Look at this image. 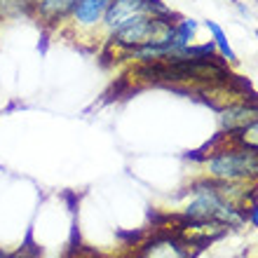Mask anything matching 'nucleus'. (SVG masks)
Listing matches in <instances>:
<instances>
[{
  "mask_svg": "<svg viewBox=\"0 0 258 258\" xmlns=\"http://www.w3.org/2000/svg\"><path fill=\"white\" fill-rule=\"evenodd\" d=\"M192 200L185 204L181 211V221H192V223H211L221 225L225 230L239 228L246 221L244 207L230 202L228 197L221 195L214 178H202L190 185Z\"/></svg>",
  "mask_w": 258,
  "mask_h": 258,
  "instance_id": "nucleus-1",
  "label": "nucleus"
},
{
  "mask_svg": "<svg viewBox=\"0 0 258 258\" xmlns=\"http://www.w3.org/2000/svg\"><path fill=\"white\" fill-rule=\"evenodd\" d=\"M178 14H160V17H136V19L127 21L122 28H117L115 33H110L106 40H103V47L110 49L113 54L127 56L129 52L141 47H148V45H164V42H171L174 38V21H176Z\"/></svg>",
  "mask_w": 258,
  "mask_h": 258,
  "instance_id": "nucleus-2",
  "label": "nucleus"
},
{
  "mask_svg": "<svg viewBox=\"0 0 258 258\" xmlns=\"http://www.w3.org/2000/svg\"><path fill=\"white\" fill-rule=\"evenodd\" d=\"M204 174L228 183H258V150L230 141L204 155Z\"/></svg>",
  "mask_w": 258,
  "mask_h": 258,
  "instance_id": "nucleus-3",
  "label": "nucleus"
},
{
  "mask_svg": "<svg viewBox=\"0 0 258 258\" xmlns=\"http://www.w3.org/2000/svg\"><path fill=\"white\" fill-rule=\"evenodd\" d=\"M108 3L110 0H78L61 31L73 40H96V45H103L101 26Z\"/></svg>",
  "mask_w": 258,
  "mask_h": 258,
  "instance_id": "nucleus-4",
  "label": "nucleus"
},
{
  "mask_svg": "<svg viewBox=\"0 0 258 258\" xmlns=\"http://www.w3.org/2000/svg\"><path fill=\"white\" fill-rule=\"evenodd\" d=\"M171 12L174 10L169 5H164L162 0H110L108 7H106V14H103V40L136 17H148V14L160 17V14Z\"/></svg>",
  "mask_w": 258,
  "mask_h": 258,
  "instance_id": "nucleus-5",
  "label": "nucleus"
},
{
  "mask_svg": "<svg viewBox=\"0 0 258 258\" xmlns=\"http://www.w3.org/2000/svg\"><path fill=\"white\" fill-rule=\"evenodd\" d=\"M129 258H192V253L190 244H185L178 232H157L136 244Z\"/></svg>",
  "mask_w": 258,
  "mask_h": 258,
  "instance_id": "nucleus-6",
  "label": "nucleus"
},
{
  "mask_svg": "<svg viewBox=\"0 0 258 258\" xmlns=\"http://www.w3.org/2000/svg\"><path fill=\"white\" fill-rule=\"evenodd\" d=\"M256 120H258V101H253L249 96L237 103H228L225 108L218 110V122H221L223 136L237 134V132H242Z\"/></svg>",
  "mask_w": 258,
  "mask_h": 258,
  "instance_id": "nucleus-7",
  "label": "nucleus"
},
{
  "mask_svg": "<svg viewBox=\"0 0 258 258\" xmlns=\"http://www.w3.org/2000/svg\"><path fill=\"white\" fill-rule=\"evenodd\" d=\"M75 3L78 0H35L31 17L38 19V24H42L49 31H56V28L61 31L73 12Z\"/></svg>",
  "mask_w": 258,
  "mask_h": 258,
  "instance_id": "nucleus-8",
  "label": "nucleus"
},
{
  "mask_svg": "<svg viewBox=\"0 0 258 258\" xmlns=\"http://www.w3.org/2000/svg\"><path fill=\"white\" fill-rule=\"evenodd\" d=\"M197 28H200V21L197 19H192V17H176V21H174V38H171L174 56H178L192 40H195Z\"/></svg>",
  "mask_w": 258,
  "mask_h": 258,
  "instance_id": "nucleus-9",
  "label": "nucleus"
},
{
  "mask_svg": "<svg viewBox=\"0 0 258 258\" xmlns=\"http://www.w3.org/2000/svg\"><path fill=\"white\" fill-rule=\"evenodd\" d=\"M204 26H207V31L211 33V42L216 45V52L221 54V59H223L225 63H235V61H237V54H235V49L230 47L228 33H225L223 28L218 26L216 21H211V19L204 21Z\"/></svg>",
  "mask_w": 258,
  "mask_h": 258,
  "instance_id": "nucleus-10",
  "label": "nucleus"
},
{
  "mask_svg": "<svg viewBox=\"0 0 258 258\" xmlns=\"http://www.w3.org/2000/svg\"><path fill=\"white\" fill-rule=\"evenodd\" d=\"M230 141L239 143V146H246V148L251 150H258V120L256 122H251L249 127H244L242 132H237V134L228 136Z\"/></svg>",
  "mask_w": 258,
  "mask_h": 258,
  "instance_id": "nucleus-11",
  "label": "nucleus"
},
{
  "mask_svg": "<svg viewBox=\"0 0 258 258\" xmlns=\"http://www.w3.org/2000/svg\"><path fill=\"white\" fill-rule=\"evenodd\" d=\"M244 214L249 218V223L253 228H258V195H253V200H249V204H244Z\"/></svg>",
  "mask_w": 258,
  "mask_h": 258,
  "instance_id": "nucleus-12",
  "label": "nucleus"
},
{
  "mask_svg": "<svg viewBox=\"0 0 258 258\" xmlns=\"http://www.w3.org/2000/svg\"><path fill=\"white\" fill-rule=\"evenodd\" d=\"M45 258H59V256H45Z\"/></svg>",
  "mask_w": 258,
  "mask_h": 258,
  "instance_id": "nucleus-13",
  "label": "nucleus"
},
{
  "mask_svg": "<svg viewBox=\"0 0 258 258\" xmlns=\"http://www.w3.org/2000/svg\"><path fill=\"white\" fill-rule=\"evenodd\" d=\"M230 3H237V0H230Z\"/></svg>",
  "mask_w": 258,
  "mask_h": 258,
  "instance_id": "nucleus-14",
  "label": "nucleus"
}]
</instances>
